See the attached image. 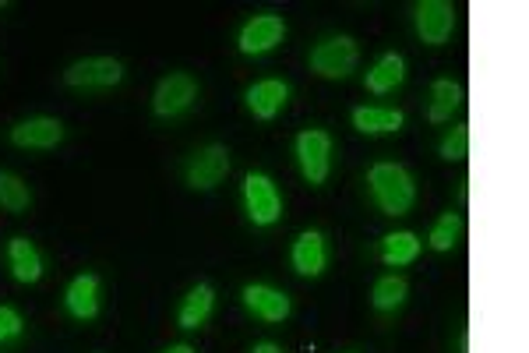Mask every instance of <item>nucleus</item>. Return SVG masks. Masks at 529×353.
Listing matches in <instances>:
<instances>
[{
	"mask_svg": "<svg viewBox=\"0 0 529 353\" xmlns=\"http://www.w3.org/2000/svg\"><path fill=\"white\" fill-rule=\"evenodd\" d=\"M371 195L385 216H406L417 202V184H413L410 170L399 163H378L367 173Z\"/></svg>",
	"mask_w": 529,
	"mask_h": 353,
	"instance_id": "nucleus-1",
	"label": "nucleus"
},
{
	"mask_svg": "<svg viewBox=\"0 0 529 353\" xmlns=\"http://www.w3.org/2000/svg\"><path fill=\"white\" fill-rule=\"evenodd\" d=\"M360 61V50L350 36L325 39L311 50V71L321 78H346Z\"/></svg>",
	"mask_w": 529,
	"mask_h": 353,
	"instance_id": "nucleus-2",
	"label": "nucleus"
},
{
	"mask_svg": "<svg viewBox=\"0 0 529 353\" xmlns=\"http://www.w3.org/2000/svg\"><path fill=\"white\" fill-rule=\"evenodd\" d=\"M244 205L254 226H272L283 216V198L265 173H247L244 177Z\"/></svg>",
	"mask_w": 529,
	"mask_h": 353,
	"instance_id": "nucleus-3",
	"label": "nucleus"
},
{
	"mask_svg": "<svg viewBox=\"0 0 529 353\" xmlns=\"http://www.w3.org/2000/svg\"><path fill=\"white\" fill-rule=\"evenodd\" d=\"M297 163L307 184H325L328 170H332V138L325 131H300L297 135Z\"/></svg>",
	"mask_w": 529,
	"mask_h": 353,
	"instance_id": "nucleus-4",
	"label": "nucleus"
},
{
	"mask_svg": "<svg viewBox=\"0 0 529 353\" xmlns=\"http://www.w3.org/2000/svg\"><path fill=\"white\" fill-rule=\"evenodd\" d=\"M120 78H124V64L113 57H85L64 71V82L71 89H113L120 85Z\"/></svg>",
	"mask_w": 529,
	"mask_h": 353,
	"instance_id": "nucleus-5",
	"label": "nucleus"
},
{
	"mask_svg": "<svg viewBox=\"0 0 529 353\" xmlns=\"http://www.w3.org/2000/svg\"><path fill=\"white\" fill-rule=\"evenodd\" d=\"M194 99H198V82H194L191 75H184V71H177V75H166L163 82L156 85L152 110H156L159 117H177V113H184Z\"/></svg>",
	"mask_w": 529,
	"mask_h": 353,
	"instance_id": "nucleus-6",
	"label": "nucleus"
},
{
	"mask_svg": "<svg viewBox=\"0 0 529 353\" xmlns=\"http://www.w3.org/2000/svg\"><path fill=\"white\" fill-rule=\"evenodd\" d=\"M226 173H230V152H226V145H205L191 159V166H187V184L194 191H212Z\"/></svg>",
	"mask_w": 529,
	"mask_h": 353,
	"instance_id": "nucleus-7",
	"label": "nucleus"
},
{
	"mask_svg": "<svg viewBox=\"0 0 529 353\" xmlns=\"http://www.w3.org/2000/svg\"><path fill=\"white\" fill-rule=\"evenodd\" d=\"M455 29V8L445 0H424L417 4V36L427 46H441Z\"/></svg>",
	"mask_w": 529,
	"mask_h": 353,
	"instance_id": "nucleus-8",
	"label": "nucleus"
},
{
	"mask_svg": "<svg viewBox=\"0 0 529 353\" xmlns=\"http://www.w3.org/2000/svg\"><path fill=\"white\" fill-rule=\"evenodd\" d=\"M286 25L279 15H258L240 29V53H269L276 43H283Z\"/></svg>",
	"mask_w": 529,
	"mask_h": 353,
	"instance_id": "nucleus-9",
	"label": "nucleus"
},
{
	"mask_svg": "<svg viewBox=\"0 0 529 353\" xmlns=\"http://www.w3.org/2000/svg\"><path fill=\"white\" fill-rule=\"evenodd\" d=\"M244 304L251 315L261 318V322H283V318H290V311H293L290 297H286L283 290H272V286H265V283L244 286Z\"/></svg>",
	"mask_w": 529,
	"mask_h": 353,
	"instance_id": "nucleus-10",
	"label": "nucleus"
},
{
	"mask_svg": "<svg viewBox=\"0 0 529 353\" xmlns=\"http://www.w3.org/2000/svg\"><path fill=\"white\" fill-rule=\"evenodd\" d=\"M64 138V124L53 117H29L11 128V145L18 149H53Z\"/></svg>",
	"mask_w": 529,
	"mask_h": 353,
	"instance_id": "nucleus-11",
	"label": "nucleus"
},
{
	"mask_svg": "<svg viewBox=\"0 0 529 353\" xmlns=\"http://www.w3.org/2000/svg\"><path fill=\"white\" fill-rule=\"evenodd\" d=\"M244 99H247V110H251L258 121H272V117L286 106V99H290V89H286V82H279V78H265V82H254Z\"/></svg>",
	"mask_w": 529,
	"mask_h": 353,
	"instance_id": "nucleus-12",
	"label": "nucleus"
},
{
	"mask_svg": "<svg viewBox=\"0 0 529 353\" xmlns=\"http://www.w3.org/2000/svg\"><path fill=\"white\" fill-rule=\"evenodd\" d=\"M64 304H68L71 318H78V322L96 318L99 315V279L92 276V272L75 276L68 286V293H64Z\"/></svg>",
	"mask_w": 529,
	"mask_h": 353,
	"instance_id": "nucleus-13",
	"label": "nucleus"
},
{
	"mask_svg": "<svg viewBox=\"0 0 529 353\" xmlns=\"http://www.w3.org/2000/svg\"><path fill=\"white\" fill-rule=\"evenodd\" d=\"M293 269L300 272V276H321L325 272V241H321L318 230H307L300 233L297 241H293Z\"/></svg>",
	"mask_w": 529,
	"mask_h": 353,
	"instance_id": "nucleus-14",
	"label": "nucleus"
},
{
	"mask_svg": "<svg viewBox=\"0 0 529 353\" xmlns=\"http://www.w3.org/2000/svg\"><path fill=\"white\" fill-rule=\"evenodd\" d=\"M462 99H466V89H462L459 82H452V78H438V82L431 85V110H427V121L431 124L452 121V113L462 106Z\"/></svg>",
	"mask_w": 529,
	"mask_h": 353,
	"instance_id": "nucleus-15",
	"label": "nucleus"
},
{
	"mask_svg": "<svg viewBox=\"0 0 529 353\" xmlns=\"http://www.w3.org/2000/svg\"><path fill=\"white\" fill-rule=\"evenodd\" d=\"M8 262L18 283H39V276H43V258H39L36 244L25 241V237H15L8 244Z\"/></svg>",
	"mask_w": 529,
	"mask_h": 353,
	"instance_id": "nucleus-16",
	"label": "nucleus"
},
{
	"mask_svg": "<svg viewBox=\"0 0 529 353\" xmlns=\"http://www.w3.org/2000/svg\"><path fill=\"white\" fill-rule=\"evenodd\" d=\"M406 78V61L399 57V53H385L378 64H374L371 71H367V89L374 92V96H388L392 89H399Z\"/></svg>",
	"mask_w": 529,
	"mask_h": 353,
	"instance_id": "nucleus-17",
	"label": "nucleus"
},
{
	"mask_svg": "<svg viewBox=\"0 0 529 353\" xmlns=\"http://www.w3.org/2000/svg\"><path fill=\"white\" fill-rule=\"evenodd\" d=\"M212 304H216V293H212V286L209 283L194 286V290L184 297V304H180V315H177L180 329H198V325L209 322Z\"/></svg>",
	"mask_w": 529,
	"mask_h": 353,
	"instance_id": "nucleus-18",
	"label": "nucleus"
},
{
	"mask_svg": "<svg viewBox=\"0 0 529 353\" xmlns=\"http://www.w3.org/2000/svg\"><path fill=\"white\" fill-rule=\"evenodd\" d=\"M353 128L360 135H385V131L403 128V113L399 110H381V106H357L353 110Z\"/></svg>",
	"mask_w": 529,
	"mask_h": 353,
	"instance_id": "nucleus-19",
	"label": "nucleus"
},
{
	"mask_svg": "<svg viewBox=\"0 0 529 353\" xmlns=\"http://www.w3.org/2000/svg\"><path fill=\"white\" fill-rule=\"evenodd\" d=\"M417 255H420V237L410 230L388 233L385 241H381V262L392 265V269H403V265H410Z\"/></svg>",
	"mask_w": 529,
	"mask_h": 353,
	"instance_id": "nucleus-20",
	"label": "nucleus"
},
{
	"mask_svg": "<svg viewBox=\"0 0 529 353\" xmlns=\"http://www.w3.org/2000/svg\"><path fill=\"white\" fill-rule=\"evenodd\" d=\"M406 279L403 276H381L378 283H374V293H371V301L378 311H399L406 304Z\"/></svg>",
	"mask_w": 529,
	"mask_h": 353,
	"instance_id": "nucleus-21",
	"label": "nucleus"
},
{
	"mask_svg": "<svg viewBox=\"0 0 529 353\" xmlns=\"http://www.w3.org/2000/svg\"><path fill=\"white\" fill-rule=\"evenodd\" d=\"M462 230H466V223H462L459 212H445V216L434 223L431 237H427V244H431L434 251H452L455 244H459Z\"/></svg>",
	"mask_w": 529,
	"mask_h": 353,
	"instance_id": "nucleus-22",
	"label": "nucleus"
},
{
	"mask_svg": "<svg viewBox=\"0 0 529 353\" xmlns=\"http://www.w3.org/2000/svg\"><path fill=\"white\" fill-rule=\"evenodd\" d=\"M29 202V184H22V177H15V173H0V205L8 212H25Z\"/></svg>",
	"mask_w": 529,
	"mask_h": 353,
	"instance_id": "nucleus-23",
	"label": "nucleus"
},
{
	"mask_svg": "<svg viewBox=\"0 0 529 353\" xmlns=\"http://www.w3.org/2000/svg\"><path fill=\"white\" fill-rule=\"evenodd\" d=\"M466 156H470V124H459V128H452V135L441 142V159L455 163V159H466Z\"/></svg>",
	"mask_w": 529,
	"mask_h": 353,
	"instance_id": "nucleus-24",
	"label": "nucleus"
},
{
	"mask_svg": "<svg viewBox=\"0 0 529 353\" xmlns=\"http://www.w3.org/2000/svg\"><path fill=\"white\" fill-rule=\"evenodd\" d=\"M22 332V318H18L15 308H0V343H8Z\"/></svg>",
	"mask_w": 529,
	"mask_h": 353,
	"instance_id": "nucleus-25",
	"label": "nucleus"
},
{
	"mask_svg": "<svg viewBox=\"0 0 529 353\" xmlns=\"http://www.w3.org/2000/svg\"><path fill=\"white\" fill-rule=\"evenodd\" d=\"M251 353H283V350H279L276 343H258V346H254V350H251Z\"/></svg>",
	"mask_w": 529,
	"mask_h": 353,
	"instance_id": "nucleus-26",
	"label": "nucleus"
},
{
	"mask_svg": "<svg viewBox=\"0 0 529 353\" xmlns=\"http://www.w3.org/2000/svg\"><path fill=\"white\" fill-rule=\"evenodd\" d=\"M459 353H470V332H459Z\"/></svg>",
	"mask_w": 529,
	"mask_h": 353,
	"instance_id": "nucleus-27",
	"label": "nucleus"
},
{
	"mask_svg": "<svg viewBox=\"0 0 529 353\" xmlns=\"http://www.w3.org/2000/svg\"><path fill=\"white\" fill-rule=\"evenodd\" d=\"M459 202H462V205L470 202V177H466V181H462V188H459Z\"/></svg>",
	"mask_w": 529,
	"mask_h": 353,
	"instance_id": "nucleus-28",
	"label": "nucleus"
},
{
	"mask_svg": "<svg viewBox=\"0 0 529 353\" xmlns=\"http://www.w3.org/2000/svg\"><path fill=\"white\" fill-rule=\"evenodd\" d=\"M166 353H194V350H191V346H187V343H177V346H170V350H166Z\"/></svg>",
	"mask_w": 529,
	"mask_h": 353,
	"instance_id": "nucleus-29",
	"label": "nucleus"
}]
</instances>
